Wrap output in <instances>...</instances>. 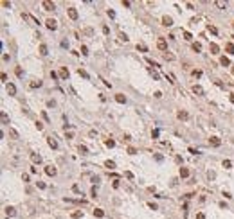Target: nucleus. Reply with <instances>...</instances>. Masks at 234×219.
Returning <instances> with one entry per match:
<instances>
[{"mask_svg":"<svg viewBox=\"0 0 234 219\" xmlns=\"http://www.w3.org/2000/svg\"><path fill=\"white\" fill-rule=\"evenodd\" d=\"M2 7H11V2H7V0H4V2H2Z\"/></svg>","mask_w":234,"mask_h":219,"instance_id":"nucleus-55","label":"nucleus"},{"mask_svg":"<svg viewBox=\"0 0 234 219\" xmlns=\"http://www.w3.org/2000/svg\"><path fill=\"white\" fill-rule=\"evenodd\" d=\"M79 217H83V212H81V210H78V212L72 214V219H79Z\"/></svg>","mask_w":234,"mask_h":219,"instance_id":"nucleus-32","label":"nucleus"},{"mask_svg":"<svg viewBox=\"0 0 234 219\" xmlns=\"http://www.w3.org/2000/svg\"><path fill=\"white\" fill-rule=\"evenodd\" d=\"M22 180H24V182H29V174H22Z\"/></svg>","mask_w":234,"mask_h":219,"instance_id":"nucleus-60","label":"nucleus"},{"mask_svg":"<svg viewBox=\"0 0 234 219\" xmlns=\"http://www.w3.org/2000/svg\"><path fill=\"white\" fill-rule=\"evenodd\" d=\"M88 137H90V138H95V137H97V133H95V131L92 129V131H90V133H88Z\"/></svg>","mask_w":234,"mask_h":219,"instance_id":"nucleus-53","label":"nucleus"},{"mask_svg":"<svg viewBox=\"0 0 234 219\" xmlns=\"http://www.w3.org/2000/svg\"><path fill=\"white\" fill-rule=\"evenodd\" d=\"M216 7H227V2H222V0H218V2H214Z\"/></svg>","mask_w":234,"mask_h":219,"instance_id":"nucleus-35","label":"nucleus"},{"mask_svg":"<svg viewBox=\"0 0 234 219\" xmlns=\"http://www.w3.org/2000/svg\"><path fill=\"white\" fill-rule=\"evenodd\" d=\"M5 90H7V94H9V95H14V94H16V86H14V85H11V83H7Z\"/></svg>","mask_w":234,"mask_h":219,"instance_id":"nucleus-10","label":"nucleus"},{"mask_svg":"<svg viewBox=\"0 0 234 219\" xmlns=\"http://www.w3.org/2000/svg\"><path fill=\"white\" fill-rule=\"evenodd\" d=\"M177 117H178V120H187V119H189V113H187L186 110H178L177 111Z\"/></svg>","mask_w":234,"mask_h":219,"instance_id":"nucleus-5","label":"nucleus"},{"mask_svg":"<svg viewBox=\"0 0 234 219\" xmlns=\"http://www.w3.org/2000/svg\"><path fill=\"white\" fill-rule=\"evenodd\" d=\"M5 214H7V217H13L14 214H16V210H14L13 207H7V208H5Z\"/></svg>","mask_w":234,"mask_h":219,"instance_id":"nucleus-21","label":"nucleus"},{"mask_svg":"<svg viewBox=\"0 0 234 219\" xmlns=\"http://www.w3.org/2000/svg\"><path fill=\"white\" fill-rule=\"evenodd\" d=\"M166 77L169 79V83H175V75H173L171 72H168V74H166Z\"/></svg>","mask_w":234,"mask_h":219,"instance_id":"nucleus-36","label":"nucleus"},{"mask_svg":"<svg viewBox=\"0 0 234 219\" xmlns=\"http://www.w3.org/2000/svg\"><path fill=\"white\" fill-rule=\"evenodd\" d=\"M42 7H43L45 11H54V9H56V4H54V2H49V0H43V2H42Z\"/></svg>","mask_w":234,"mask_h":219,"instance_id":"nucleus-2","label":"nucleus"},{"mask_svg":"<svg viewBox=\"0 0 234 219\" xmlns=\"http://www.w3.org/2000/svg\"><path fill=\"white\" fill-rule=\"evenodd\" d=\"M106 14H108L110 18H115V11H112V9H108V11H106Z\"/></svg>","mask_w":234,"mask_h":219,"instance_id":"nucleus-46","label":"nucleus"},{"mask_svg":"<svg viewBox=\"0 0 234 219\" xmlns=\"http://www.w3.org/2000/svg\"><path fill=\"white\" fill-rule=\"evenodd\" d=\"M220 63H222L223 66H229V65H231V61H229V58H227V56H223V58L220 59Z\"/></svg>","mask_w":234,"mask_h":219,"instance_id":"nucleus-23","label":"nucleus"},{"mask_svg":"<svg viewBox=\"0 0 234 219\" xmlns=\"http://www.w3.org/2000/svg\"><path fill=\"white\" fill-rule=\"evenodd\" d=\"M123 5H124V7H130L132 4H130V2H128V0H123Z\"/></svg>","mask_w":234,"mask_h":219,"instance_id":"nucleus-59","label":"nucleus"},{"mask_svg":"<svg viewBox=\"0 0 234 219\" xmlns=\"http://www.w3.org/2000/svg\"><path fill=\"white\" fill-rule=\"evenodd\" d=\"M189 153H191V155H198L200 151H198V149H194V147H189Z\"/></svg>","mask_w":234,"mask_h":219,"instance_id":"nucleus-50","label":"nucleus"},{"mask_svg":"<svg viewBox=\"0 0 234 219\" xmlns=\"http://www.w3.org/2000/svg\"><path fill=\"white\" fill-rule=\"evenodd\" d=\"M149 74L153 75V79H155V81H158V79H160V75L157 74V70H155V68H149Z\"/></svg>","mask_w":234,"mask_h":219,"instance_id":"nucleus-25","label":"nucleus"},{"mask_svg":"<svg viewBox=\"0 0 234 219\" xmlns=\"http://www.w3.org/2000/svg\"><path fill=\"white\" fill-rule=\"evenodd\" d=\"M180 178H189V169L187 167H180Z\"/></svg>","mask_w":234,"mask_h":219,"instance_id":"nucleus-15","label":"nucleus"},{"mask_svg":"<svg viewBox=\"0 0 234 219\" xmlns=\"http://www.w3.org/2000/svg\"><path fill=\"white\" fill-rule=\"evenodd\" d=\"M193 77H196V79L202 77V70H193Z\"/></svg>","mask_w":234,"mask_h":219,"instance_id":"nucleus-38","label":"nucleus"},{"mask_svg":"<svg viewBox=\"0 0 234 219\" xmlns=\"http://www.w3.org/2000/svg\"><path fill=\"white\" fill-rule=\"evenodd\" d=\"M78 151H79L81 155H88V149H87V146H79V147H78Z\"/></svg>","mask_w":234,"mask_h":219,"instance_id":"nucleus-29","label":"nucleus"},{"mask_svg":"<svg viewBox=\"0 0 234 219\" xmlns=\"http://www.w3.org/2000/svg\"><path fill=\"white\" fill-rule=\"evenodd\" d=\"M223 196H225L227 199H231V198H232V196H231V192H225V190H223Z\"/></svg>","mask_w":234,"mask_h":219,"instance_id":"nucleus-58","label":"nucleus"},{"mask_svg":"<svg viewBox=\"0 0 234 219\" xmlns=\"http://www.w3.org/2000/svg\"><path fill=\"white\" fill-rule=\"evenodd\" d=\"M45 25H47L49 31H56V29H58V22H56L54 18H49L47 22H45Z\"/></svg>","mask_w":234,"mask_h":219,"instance_id":"nucleus-3","label":"nucleus"},{"mask_svg":"<svg viewBox=\"0 0 234 219\" xmlns=\"http://www.w3.org/2000/svg\"><path fill=\"white\" fill-rule=\"evenodd\" d=\"M196 219H205V214H203V212H198V214H196Z\"/></svg>","mask_w":234,"mask_h":219,"instance_id":"nucleus-52","label":"nucleus"},{"mask_svg":"<svg viewBox=\"0 0 234 219\" xmlns=\"http://www.w3.org/2000/svg\"><path fill=\"white\" fill-rule=\"evenodd\" d=\"M229 99H231V102L234 104V94H231V95H229Z\"/></svg>","mask_w":234,"mask_h":219,"instance_id":"nucleus-62","label":"nucleus"},{"mask_svg":"<svg viewBox=\"0 0 234 219\" xmlns=\"http://www.w3.org/2000/svg\"><path fill=\"white\" fill-rule=\"evenodd\" d=\"M45 172H47L49 176H56V167H52V165H47V167H45Z\"/></svg>","mask_w":234,"mask_h":219,"instance_id":"nucleus-12","label":"nucleus"},{"mask_svg":"<svg viewBox=\"0 0 234 219\" xmlns=\"http://www.w3.org/2000/svg\"><path fill=\"white\" fill-rule=\"evenodd\" d=\"M162 25L171 27V25H173V18H171V16H168V14H166V16H162Z\"/></svg>","mask_w":234,"mask_h":219,"instance_id":"nucleus-7","label":"nucleus"},{"mask_svg":"<svg viewBox=\"0 0 234 219\" xmlns=\"http://www.w3.org/2000/svg\"><path fill=\"white\" fill-rule=\"evenodd\" d=\"M193 50H194V52H200V50H202V45H200V43H193Z\"/></svg>","mask_w":234,"mask_h":219,"instance_id":"nucleus-34","label":"nucleus"},{"mask_svg":"<svg viewBox=\"0 0 234 219\" xmlns=\"http://www.w3.org/2000/svg\"><path fill=\"white\" fill-rule=\"evenodd\" d=\"M209 146H213V147H218V146H222V140L218 138V137H211V138H209Z\"/></svg>","mask_w":234,"mask_h":219,"instance_id":"nucleus-6","label":"nucleus"},{"mask_svg":"<svg viewBox=\"0 0 234 219\" xmlns=\"http://www.w3.org/2000/svg\"><path fill=\"white\" fill-rule=\"evenodd\" d=\"M69 68H67V66H63V68L61 70H59V77H61V79H69Z\"/></svg>","mask_w":234,"mask_h":219,"instance_id":"nucleus-11","label":"nucleus"},{"mask_svg":"<svg viewBox=\"0 0 234 219\" xmlns=\"http://www.w3.org/2000/svg\"><path fill=\"white\" fill-rule=\"evenodd\" d=\"M42 117H43L45 122H50V119H49V115H47V111H42Z\"/></svg>","mask_w":234,"mask_h":219,"instance_id":"nucleus-40","label":"nucleus"},{"mask_svg":"<svg viewBox=\"0 0 234 219\" xmlns=\"http://www.w3.org/2000/svg\"><path fill=\"white\" fill-rule=\"evenodd\" d=\"M209 31L213 32V34H218V29H216V27H213V25H209Z\"/></svg>","mask_w":234,"mask_h":219,"instance_id":"nucleus-49","label":"nucleus"},{"mask_svg":"<svg viewBox=\"0 0 234 219\" xmlns=\"http://www.w3.org/2000/svg\"><path fill=\"white\" fill-rule=\"evenodd\" d=\"M47 144H49V147H52V149H58V142H56V138L47 137Z\"/></svg>","mask_w":234,"mask_h":219,"instance_id":"nucleus-9","label":"nucleus"},{"mask_svg":"<svg viewBox=\"0 0 234 219\" xmlns=\"http://www.w3.org/2000/svg\"><path fill=\"white\" fill-rule=\"evenodd\" d=\"M151 137H153V138H157V137H158V129H155V131L151 133Z\"/></svg>","mask_w":234,"mask_h":219,"instance_id":"nucleus-61","label":"nucleus"},{"mask_svg":"<svg viewBox=\"0 0 234 219\" xmlns=\"http://www.w3.org/2000/svg\"><path fill=\"white\" fill-rule=\"evenodd\" d=\"M29 156H31V160H33L34 163H40V162H42V156H40L38 153H31Z\"/></svg>","mask_w":234,"mask_h":219,"instance_id":"nucleus-13","label":"nucleus"},{"mask_svg":"<svg viewBox=\"0 0 234 219\" xmlns=\"http://www.w3.org/2000/svg\"><path fill=\"white\" fill-rule=\"evenodd\" d=\"M81 54H83V56H87V54H88V49L85 47V45H83V47H81Z\"/></svg>","mask_w":234,"mask_h":219,"instance_id":"nucleus-47","label":"nucleus"},{"mask_svg":"<svg viewBox=\"0 0 234 219\" xmlns=\"http://www.w3.org/2000/svg\"><path fill=\"white\" fill-rule=\"evenodd\" d=\"M78 74L81 75V77H85V79H88V74H87L85 70H81V68H79V70H78Z\"/></svg>","mask_w":234,"mask_h":219,"instance_id":"nucleus-39","label":"nucleus"},{"mask_svg":"<svg viewBox=\"0 0 234 219\" xmlns=\"http://www.w3.org/2000/svg\"><path fill=\"white\" fill-rule=\"evenodd\" d=\"M104 167H108L110 171H114V169H115V162H112V160H106V162H104Z\"/></svg>","mask_w":234,"mask_h":219,"instance_id":"nucleus-20","label":"nucleus"},{"mask_svg":"<svg viewBox=\"0 0 234 219\" xmlns=\"http://www.w3.org/2000/svg\"><path fill=\"white\" fill-rule=\"evenodd\" d=\"M40 54H42V56H47V54H49V49H47V45H45V43L40 45Z\"/></svg>","mask_w":234,"mask_h":219,"instance_id":"nucleus-17","label":"nucleus"},{"mask_svg":"<svg viewBox=\"0 0 234 219\" xmlns=\"http://www.w3.org/2000/svg\"><path fill=\"white\" fill-rule=\"evenodd\" d=\"M232 27H234V22H232Z\"/></svg>","mask_w":234,"mask_h":219,"instance_id":"nucleus-64","label":"nucleus"},{"mask_svg":"<svg viewBox=\"0 0 234 219\" xmlns=\"http://www.w3.org/2000/svg\"><path fill=\"white\" fill-rule=\"evenodd\" d=\"M9 135H11L13 138H18V137H20V135H18V131H16V129H13V127H9Z\"/></svg>","mask_w":234,"mask_h":219,"instance_id":"nucleus-27","label":"nucleus"},{"mask_svg":"<svg viewBox=\"0 0 234 219\" xmlns=\"http://www.w3.org/2000/svg\"><path fill=\"white\" fill-rule=\"evenodd\" d=\"M72 190L76 192V194H79V192H81V188H79V185H72Z\"/></svg>","mask_w":234,"mask_h":219,"instance_id":"nucleus-45","label":"nucleus"},{"mask_svg":"<svg viewBox=\"0 0 234 219\" xmlns=\"http://www.w3.org/2000/svg\"><path fill=\"white\" fill-rule=\"evenodd\" d=\"M14 74H16L18 77H24V70H22V66H16V68H14Z\"/></svg>","mask_w":234,"mask_h":219,"instance_id":"nucleus-26","label":"nucleus"},{"mask_svg":"<svg viewBox=\"0 0 234 219\" xmlns=\"http://www.w3.org/2000/svg\"><path fill=\"white\" fill-rule=\"evenodd\" d=\"M135 153H137V149H135V147H128V155H135Z\"/></svg>","mask_w":234,"mask_h":219,"instance_id":"nucleus-48","label":"nucleus"},{"mask_svg":"<svg viewBox=\"0 0 234 219\" xmlns=\"http://www.w3.org/2000/svg\"><path fill=\"white\" fill-rule=\"evenodd\" d=\"M193 94H194V95H203L205 92H203V88H202L200 85H194V86H193Z\"/></svg>","mask_w":234,"mask_h":219,"instance_id":"nucleus-8","label":"nucleus"},{"mask_svg":"<svg viewBox=\"0 0 234 219\" xmlns=\"http://www.w3.org/2000/svg\"><path fill=\"white\" fill-rule=\"evenodd\" d=\"M103 32H104V34H108V32H110V27L104 25V27H103Z\"/></svg>","mask_w":234,"mask_h":219,"instance_id":"nucleus-57","label":"nucleus"},{"mask_svg":"<svg viewBox=\"0 0 234 219\" xmlns=\"http://www.w3.org/2000/svg\"><path fill=\"white\" fill-rule=\"evenodd\" d=\"M104 144H106V147H114V146H115V142L112 140V138H108L106 142H104Z\"/></svg>","mask_w":234,"mask_h":219,"instance_id":"nucleus-37","label":"nucleus"},{"mask_svg":"<svg viewBox=\"0 0 234 219\" xmlns=\"http://www.w3.org/2000/svg\"><path fill=\"white\" fill-rule=\"evenodd\" d=\"M207 178H209V180H214V178H216V172L209 171V172H207Z\"/></svg>","mask_w":234,"mask_h":219,"instance_id":"nucleus-41","label":"nucleus"},{"mask_svg":"<svg viewBox=\"0 0 234 219\" xmlns=\"http://www.w3.org/2000/svg\"><path fill=\"white\" fill-rule=\"evenodd\" d=\"M36 129L42 131V129H43V124H42V122H36Z\"/></svg>","mask_w":234,"mask_h":219,"instance_id":"nucleus-54","label":"nucleus"},{"mask_svg":"<svg viewBox=\"0 0 234 219\" xmlns=\"http://www.w3.org/2000/svg\"><path fill=\"white\" fill-rule=\"evenodd\" d=\"M157 49L162 50V52H168V43H166L164 38H158V40H157Z\"/></svg>","mask_w":234,"mask_h":219,"instance_id":"nucleus-1","label":"nucleus"},{"mask_svg":"<svg viewBox=\"0 0 234 219\" xmlns=\"http://www.w3.org/2000/svg\"><path fill=\"white\" fill-rule=\"evenodd\" d=\"M184 40H187V41H191V40H193V36H191V32H187V31H184Z\"/></svg>","mask_w":234,"mask_h":219,"instance_id":"nucleus-33","label":"nucleus"},{"mask_svg":"<svg viewBox=\"0 0 234 219\" xmlns=\"http://www.w3.org/2000/svg\"><path fill=\"white\" fill-rule=\"evenodd\" d=\"M225 49H227L229 54H234V45L232 43H227V45H225Z\"/></svg>","mask_w":234,"mask_h":219,"instance_id":"nucleus-30","label":"nucleus"},{"mask_svg":"<svg viewBox=\"0 0 234 219\" xmlns=\"http://www.w3.org/2000/svg\"><path fill=\"white\" fill-rule=\"evenodd\" d=\"M137 50H142V52H148V47L144 43H137Z\"/></svg>","mask_w":234,"mask_h":219,"instance_id":"nucleus-28","label":"nucleus"},{"mask_svg":"<svg viewBox=\"0 0 234 219\" xmlns=\"http://www.w3.org/2000/svg\"><path fill=\"white\" fill-rule=\"evenodd\" d=\"M94 216H95V217H104V212H103L101 208H95V210H94Z\"/></svg>","mask_w":234,"mask_h":219,"instance_id":"nucleus-24","label":"nucleus"},{"mask_svg":"<svg viewBox=\"0 0 234 219\" xmlns=\"http://www.w3.org/2000/svg\"><path fill=\"white\" fill-rule=\"evenodd\" d=\"M222 165H223L225 169H231V167H232V162H231V160H223V163H222Z\"/></svg>","mask_w":234,"mask_h":219,"instance_id":"nucleus-31","label":"nucleus"},{"mask_svg":"<svg viewBox=\"0 0 234 219\" xmlns=\"http://www.w3.org/2000/svg\"><path fill=\"white\" fill-rule=\"evenodd\" d=\"M115 101H117L119 104H124V102H126V97H124L123 94H117V95H115Z\"/></svg>","mask_w":234,"mask_h":219,"instance_id":"nucleus-18","label":"nucleus"},{"mask_svg":"<svg viewBox=\"0 0 234 219\" xmlns=\"http://www.w3.org/2000/svg\"><path fill=\"white\" fill-rule=\"evenodd\" d=\"M155 160H157V162H162V160H164V156L157 153V155H155Z\"/></svg>","mask_w":234,"mask_h":219,"instance_id":"nucleus-51","label":"nucleus"},{"mask_svg":"<svg viewBox=\"0 0 234 219\" xmlns=\"http://www.w3.org/2000/svg\"><path fill=\"white\" fill-rule=\"evenodd\" d=\"M124 176H126L128 180H133V172H130V171H126V172H124Z\"/></svg>","mask_w":234,"mask_h":219,"instance_id":"nucleus-44","label":"nucleus"},{"mask_svg":"<svg viewBox=\"0 0 234 219\" xmlns=\"http://www.w3.org/2000/svg\"><path fill=\"white\" fill-rule=\"evenodd\" d=\"M162 56H164V59H168V61H173V59H175V56H173L169 50H168V52H164Z\"/></svg>","mask_w":234,"mask_h":219,"instance_id":"nucleus-22","label":"nucleus"},{"mask_svg":"<svg viewBox=\"0 0 234 219\" xmlns=\"http://www.w3.org/2000/svg\"><path fill=\"white\" fill-rule=\"evenodd\" d=\"M50 77H52V79H58V74H56L54 70H50Z\"/></svg>","mask_w":234,"mask_h":219,"instance_id":"nucleus-56","label":"nucleus"},{"mask_svg":"<svg viewBox=\"0 0 234 219\" xmlns=\"http://www.w3.org/2000/svg\"><path fill=\"white\" fill-rule=\"evenodd\" d=\"M0 119H2V124H9V117H7V113H5V111L0 113Z\"/></svg>","mask_w":234,"mask_h":219,"instance_id":"nucleus-19","label":"nucleus"},{"mask_svg":"<svg viewBox=\"0 0 234 219\" xmlns=\"http://www.w3.org/2000/svg\"><path fill=\"white\" fill-rule=\"evenodd\" d=\"M43 85V83L40 81V79H34V81H31V83H29V86H31V88H40Z\"/></svg>","mask_w":234,"mask_h":219,"instance_id":"nucleus-16","label":"nucleus"},{"mask_svg":"<svg viewBox=\"0 0 234 219\" xmlns=\"http://www.w3.org/2000/svg\"><path fill=\"white\" fill-rule=\"evenodd\" d=\"M232 74H234V65H232Z\"/></svg>","mask_w":234,"mask_h":219,"instance_id":"nucleus-63","label":"nucleus"},{"mask_svg":"<svg viewBox=\"0 0 234 219\" xmlns=\"http://www.w3.org/2000/svg\"><path fill=\"white\" fill-rule=\"evenodd\" d=\"M36 187H38V188H42V190H43V188L47 187V185H45L43 182H36Z\"/></svg>","mask_w":234,"mask_h":219,"instance_id":"nucleus-43","label":"nucleus"},{"mask_svg":"<svg viewBox=\"0 0 234 219\" xmlns=\"http://www.w3.org/2000/svg\"><path fill=\"white\" fill-rule=\"evenodd\" d=\"M119 38H121V41H128V36L124 32H119Z\"/></svg>","mask_w":234,"mask_h":219,"instance_id":"nucleus-42","label":"nucleus"},{"mask_svg":"<svg viewBox=\"0 0 234 219\" xmlns=\"http://www.w3.org/2000/svg\"><path fill=\"white\" fill-rule=\"evenodd\" d=\"M209 50H211V54H218V52H220V47H218L216 43H211L209 45Z\"/></svg>","mask_w":234,"mask_h":219,"instance_id":"nucleus-14","label":"nucleus"},{"mask_svg":"<svg viewBox=\"0 0 234 219\" xmlns=\"http://www.w3.org/2000/svg\"><path fill=\"white\" fill-rule=\"evenodd\" d=\"M67 13H69V18H70V20H78V16H79L76 7H69V9H67Z\"/></svg>","mask_w":234,"mask_h":219,"instance_id":"nucleus-4","label":"nucleus"}]
</instances>
